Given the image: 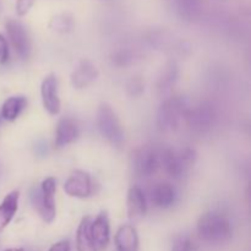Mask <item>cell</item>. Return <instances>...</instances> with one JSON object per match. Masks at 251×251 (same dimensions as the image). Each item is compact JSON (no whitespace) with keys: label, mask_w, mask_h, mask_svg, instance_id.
Wrapping results in <instances>:
<instances>
[{"label":"cell","mask_w":251,"mask_h":251,"mask_svg":"<svg viewBox=\"0 0 251 251\" xmlns=\"http://www.w3.org/2000/svg\"><path fill=\"white\" fill-rule=\"evenodd\" d=\"M78 134H80V130H78L77 123L71 118H63L56 126L55 147L61 149V147L68 146L69 144L77 139Z\"/></svg>","instance_id":"5bb4252c"},{"label":"cell","mask_w":251,"mask_h":251,"mask_svg":"<svg viewBox=\"0 0 251 251\" xmlns=\"http://www.w3.org/2000/svg\"><path fill=\"white\" fill-rule=\"evenodd\" d=\"M147 203L145 194L139 186H132L127 193V215L134 222L141 221L146 215Z\"/></svg>","instance_id":"4fadbf2b"},{"label":"cell","mask_w":251,"mask_h":251,"mask_svg":"<svg viewBox=\"0 0 251 251\" xmlns=\"http://www.w3.org/2000/svg\"><path fill=\"white\" fill-rule=\"evenodd\" d=\"M34 0H17L16 1V12L20 16H24L27 12L29 11V9L33 5Z\"/></svg>","instance_id":"d4e9b609"},{"label":"cell","mask_w":251,"mask_h":251,"mask_svg":"<svg viewBox=\"0 0 251 251\" xmlns=\"http://www.w3.org/2000/svg\"><path fill=\"white\" fill-rule=\"evenodd\" d=\"M26 98L22 97V96L7 98L1 107V115H0V117L5 120L12 122V120H15L19 117L20 113H21L22 110H24V108L26 107Z\"/></svg>","instance_id":"d6986e66"},{"label":"cell","mask_w":251,"mask_h":251,"mask_svg":"<svg viewBox=\"0 0 251 251\" xmlns=\"http://www.w3.org/2000/svg\"><path fill=\"white\" fill-rule=\"evenodd\" d=\"M97 126L102 136L114 147H120L124 142V131L119 118L109 104H100L97 112Z\"/></svg>","instance_id":"8992f818"},{"label":"cell","mask_w":251,"mask_h":251,"mask_svg":"<svg viewBox=\"0 0 251 251\" xmlns=\"http://www.w3.org/2000/svg\"><path fill=\"white\" fill-rule=\"evenodd\" d=\"M189 109L188 102L183 97H171L162 103L157 114V126L161 131H174L179 127L181 120L185 119Z\"/></svg>","instance_id":"3957f363"},{"label":"cell","mask_w":251,"mask_h":251,"mask_svg":"<svg viewBox=\"0 0 251 251\" xmlns=\"http://www.w3.org/2000/svg\"><path fill=\"white\" fill-rule=\"evenodd\" d=\"M49 251H70V244L68 240H61L51 245Z\"/></svg>","instance_id":"484cf974"},{"label":"cell","mask_w":251,"mask_h":251,"mask_svg":"<svg viewBox=\"0 0 251 251\" xmlns=\"http://www.w3.org/2000/svg\"><path fill=\"white\" fill-rule=\"evenodd\" d=\"M198 233L199 237L205 242L222 243L232 235V225L223 213L208 212L199 220Z\"/></svg>","instance_id":"6da1fadb"},{"label":"cell","mask_w":251,"mask_h":251,"mask_svg":"<svg viewBox=\"0 0 251 251\" xmlns=\"http://www.w3.org/2000/svg\"><path fill=\"white\" fill-rule=\"evenodd\" d=\"M114 242L117 251H139L137 232L130 225H124L118 229Z\"/></svg>","instance_id":"9a60e30c"},{"label":"cell","mask_w":251,"mask_h":251,"mask_svg":"<svg viewBox=\"0 0 251 251\" xmlns=\"http://www.w3.org/2000/svg\"><path fill=\"white\" fill-rule=\"evenodd\" d=\"M49 28L58 33H68L74 28V19L69 14L55 15L49 21Z\"/></svg>","instance_id":"44dd1931"},{"label":"cell","mask_w":251,"mask_h":251,"mask_svg":"<svg viewBox=\"0 0 251 251\" xmlns=\"http://www.w3.org/2000/svg\"><path fill=\"white\" fill-rule=\"evenodd\" d=\"M64 190L69 196H73V198H88L93 191L90 174L83 171L73 172L64 184Z\"/></svg>","instance_id":"9c48e42d"},{"label":"cell","mask_w":251,"mask_h":251,"mask_svg":"<svg viewBox=\"0 0 251 251\" xmlns=\"http://www.w3.org/2000/svg\"><path fill=\"white\" fill-rule=\"evenodd\" d=\"M56 183L54 178H47L42 181L41 188L31 191V201L33 207L38 211L46 223H51L55 218V195Z\"/></svg>","instance_id":"277c9868"},{"label":"cell","mask_w":251,"mask_h":251,"mask_svg":"<svg viewBox=\"0 0 251 251\" xmlns=\"http://www.w3.org/2000/svg\"><path fill=\"white\" fill-rule=\"evenodd\" d=\"M6 32L15 51L21 59H27L31 54V41L24 25L15 20L6 22Z\"/></svg>","instance_id":"ba28073f"},{"label":"cell","mask_w":251,"mask_h":251,"mask_svg":"<svg viewBox=\"0 0 251 251\" xmlns=\"http://www.w3.org/2000/svg\"><path fill=\"white\" fill-rule=\"evenodd\" d=\"M90 234L97 251H104L109 244L110 227L105 212L100 213L95 221H91Z\"/></svg>","instance_id":"30bf717a"},{"label":"cell","mask_w":251,"mask_h":251,"mask_svg":"<svg viewBox=\"0 0 251 251\" xmlns=\"http://www.w3.org/2000/svg\"><path fill=\"white\" fill-rule=\"evenodd\" d=\"M91 217H85L81 221L76 233V249L77 251H97L90 234Z\"/></svg>","instance_id":"ac0fdd59"},{"label":"cell","mask_w":251,"mask_h":251,"mask_svg":"<svg viewBox=\"0 0 251 251\" xmlns=\"http://www.w3.org/2000/svg\"><path fill=\"white\" fill-rule=\"evenodd\" d=\"M176 76H178V69L174 64H171L169 66H167V69L164 70L163 75L159 78L158 82V88L161 91H167L172 87V85H174L176 80Z\"/></svg>","instance_id":"7402d4cb"},{"label":"cell","mask_w":251,"mask_h":251,"mask_svg":"<svg viewBox=\"0 0 251 251\" xmlns=\"http://www.w3.org/2000/svg\"><path fill=\"white\" fill-rule=\"evenodd\" d=\"M151 200L159 208H168L176 201V190L168 183L157 184L151 193Z\"/></svg>","instance_id":"e0dca14e"},{"label":"cell","mask_w":251,"mask_h":251,"mask_svg":"<svg viewBox=\"0 0 251 251\" xmlns=\"http://www.w3.org/2000/svg\"><path fill=\"white\" fill-rule=\"evenodd\" d=\"M203 0H174L176 12L185 20H193L200 14Z\"/></svg>","instance_id":"ffe728a7"},{"label":"cell","mask_w":251,"mask_h":251,"mask_svg":"<svg viewBox=\"0 0 251 251\" xmlns=\"http://www.w3.org/2000/svg\"><path fill=\"white\" fill-rule=\"evenodd\" d=\"M5 251H26V250L20 249V248H11V249H6Z\"/></svg>","instance_id":"4316f807"},{"label":"cell","mask_w":251,"mask_h":251,"mask_svg":"<svg viewBox=\"0 0 251 251\" xmlns=\"http://www.w3.org/2000/svg\"><path fill=\"white\" fill-rule=\"evenodd\" d=\"M98 77V70L95 64L87 59H83L78 63L75 70L71 74V83L75 88H85Z\"/></svg>","instance_id":"7c38bea8"},{"label":"cell","mask_w":251,"mask_h":251,"mask_svg":"<svg viewBox=\"0 0 251 251\" xmlns=\"http://www.w3.org/2000/svg\"><path fill=\"white\" fill-rule=\"evenodd\" d=\"M19 199L20 193L15 190L7 194L2 202L0 203V230L6 228V226L16 215L17 208H19Z\"/></svg>","instance_id":"2e32d148"},{"label":"cell","mask_w":251,"mask_h":251,"mask_svg":"<svg viewBox=\"0 0 251 251\" xmlns=\"http://www.w3.org/2000/svg\"><path fill=\"white\" fill-rule=\"evenodd\" d=\"M9 60V46L5 37L0 33V64H5Z\"/></svg>","instance_id":"cb8c5ba5"},{"label":"cell","mask_w":251,"mask_h":251,"mask_svg":"<svg viewBox=\"0 0 251 251\" xmlns=\"http://www.w3.org/2000/svg\"><path fill=\"white\" fill-rule=\"evenodd\" d=\"M196 161V152L190 147L181 150L163 149L162 167L174 179H181L190 172Z\"/></svg>","instance_id":"7a4b0ae2"},{"label":"cell","mask_w":251,"mask_h":251,"mask_svg":"<svg viewBox=\"0 0 251 251\" xmlns=\"http://www.w3.org/2000/svg\"><path fill=\"white\" fill-rule=\"evenodd\" d=\"M0 124H1V117H0Z\"/></svg>","instance_id":"83f0119b"},{"label":"cell","mask_w":251,"mask_h":251,"mask_svg":"<svg viewBox=\"0 0 251 251\" xmlns=\"http://www.w3.org/2000/svg\"><path fill=\"white\" fill-rule=\"evenodd\" d=\"M42 102L47 112L51 115H56L60 112V100L58 95V80L54 75L47 76L42 82L41 87Z\"/></svg>","instance_id":"8fae6325"},{"label":"cell","mask_w":251,"mask_h":251,"mask_svg":"<svg viewBox=\"0 0 251 251\" xmlns=\"http://www.w3.org/2000/svg\"><path fill=\"white\" fill-rule=\"evenodd\" d=\"M172 251H199V247L189 235H180L174 240Z\"/></svg>","instance_id":"603a6c76"},{"label":"cell","mask_w":251,"mask_h":251,"mask_svg":"<svg viewBox=\"0 0 251 251\" xmlns=\"http://www.w3.org/2000/svg\"><path fill=\"white\" fill-rule=\"evenodd\" d=\"M163 149L156 146H142L132 153L131 167L134 173L140 178L153 176L162 167Z\"/></svg>","instance_id":"5b68a950"},{"label":"cell","mask_w":251,"mask_h":251,"mask_svg":"<svg viewBox=\"0 0 251 251\" xmlns=\"http://www.w3.org/2000/svg\"><path fill=\"white\" fill-rule=\"evenodd\" d=\"M216 109L211 103L203 102L189 108L186 112L185 120L194 134L202 135L210 131L216 122Z\"/></svg>","instance_id":"52a82bcc"}]
</instances>
